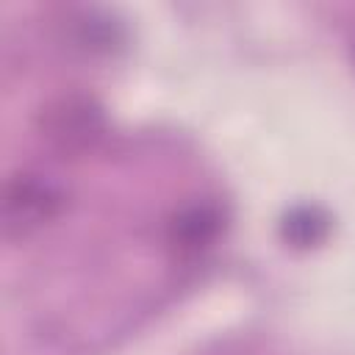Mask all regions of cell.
Returning a JSON list of instances; mask_svg holds the SVG:
<instances>
[{
    "label": "cell",
    "mask_w": 355,
    "mask_h": 355,
    "mask_svg": "<svg viewBox=\"0 0 355 355\" xmlns=\"http://www.w3.org/2000/svg\"><path fill=\"white\" fill-rule=\"evenodd\" d=\"M61 208V191L36 175H19L3 194V227L6 236H25L55 216Z\"/></svg>",
    "instance_id": "6da1fadb"
},
{
    "label": "cell",
    "mask_w": 355,
    "mask_h": 355,
    "mask_svg": "<svg viewBox=\"0 0 355 355\" xmlns=\"http://www.w3.org/2000/svg\"><path fill=\"white\" fill-rule=\"evenodd\" d=\"M44 128L61 150H83L100 136L103 116L89 100H61L50 108Z\"/></svg>",
    "instance_id": "7a4b0ae2"
},
{
    "label": "cell",
    "mask_w": 355,
    "mask_h": 355,
    "mask_svg": "<svg viewBox=\"0 0 355 355\" xmlns=\"http://www.w3.org/2000/svg\"><path fill=\"white\" fill-rule=\"evenodd\" d=\"M219 227V216L208 208H191L175 219V241L180 247H200L205 244Z\"/></svg>",
    "instance_id": "3957f363"
},
{
    "label": "cell",
    "mask_w": 355,
    "mask_h": 355,
    "mask_svg": "<svg viewBox=\"0 0 355 355\" xmlns=\"http://www.w3.org/2000/svg\"><path fill=\"white\" fill-rule=\"evenodd\" d=\"M283 230H286L288 241H294L297 247H308V244H316L324 236L327 219L316 208H297L294 214H288Z\"/></svg>",
    "instance_id": "277c9868"
}]
</instances>
